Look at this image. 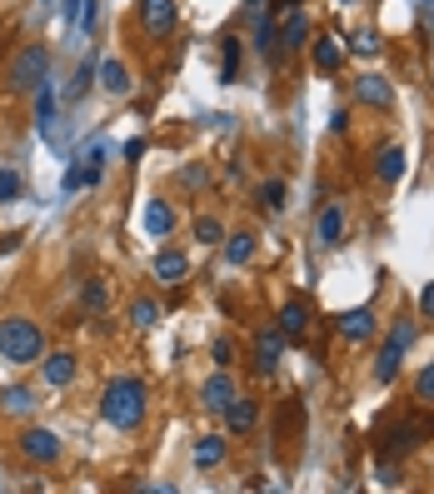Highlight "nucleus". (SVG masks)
<instances>
[{
    "instance_id": "nucleus-32",
    "label": "nucleus",
    "mask_w": 434,
    "mask_h": 494,
    "mask_svg": "<svg viewBox=\"0 0 434 494\" xmlns=\"http://www.w3.org/2000/svg\"><path fill=\"white\" fill-rule=\"evenodd\" d=\"M414 400H420V405H434V365L420 369V380H414Z\"/></svg>"
},
{
    "instance_id": "nucleus-38",
    "label": "nucleus",
    "mask_w": 434,
    "mask_h": 494,
    "mask_svg": "<svg viewBox=\"0 0 434 494\" xmlns=\"http://www.w3.org/2000/svg\"><path fill=\"white\" fill-rule=\"evenodd\" d=\"M245 5H250V11H260V5H265V0H245Z\"/></svg>"
},
{
    "instance_id": "nucleus-18",
    "label": "nucleus",
    "mask_w": 434,
    "mask_h": 494,
    "mask_svg": "<svg viewBox=\"0 0 434 494\" xmlns=\"http://www.w3.org/2000/svg\"><path fill=\"white\" fill-rule=\"evenodd\" d=\"M185 275H190V260H185L180 250H160V255H155V279H160V285H180Z\"/></svg>"
},
{
    "instance_id": "nucleus-19",
    "label": "nucleus",
    "mask_w": 434,
    "mask_h": 494,
    "mask_svg": "<svg viewBox=\"0 0 434 494\" xmlns=\"http://www.w3.org/2000/svg\"><path fill=\"white\" fill-rule=\"evenodd\" d=\"M225 265H250V255H255V230H225Z\"/></svg>"
},
{
    "instance_id": "nucleus-12",
    "label": "nucleus",
    "mask_w": 434,
    "mask_h": 494,
    "mask_svg": "<svg viewBox=\"0 0 434 494\" xmlns=\"http://www.w3.org/2000/svg\"><path fill=\"white\" fill-rule=\"evenodd\" d=\"M100 175H105V150L100 145H95V150L85 155V165H70V170H65V195H76L80 185H100Z\"/></svg>"
},
{
    "instance_id": "nucleus-11",
    "label": "nucleus",
    "mask_w": 434,
    "mask_h": 494,
    "mask_svg": "<svg viewBox=\"0 0 434 494\" xmlns=\"http://www.w3.org/2000/svg\"><path fill=\"white\" fill-rule=\"evenodd\" d=\"M355 101L374 105V110H390L395 105V85H390V76H355Z\"/></svg>"
},
{
    "instance_id": "nucleus-5",
    "label": "nucleus",
    "mask_w": 434,
    "mask_h": 494,
    "mask_svg": "<svg viewBox=\"0 0 434 494\" xmlns=\"http://www.w3.org/2000/svg\"><path fill=\"white\" fill-rule=\"evenodd\" d=\"M434 434V415H420V419H399V430L384 440V455H409V449H420L424 440Z\"/></svg>"
},
{
    "instance_id": "nucleus-34",
    "label": "nucleus",
    "mask_w": 434,
    "mask_h": 494,
    "mask_svg": "<svg viewBox=\"0 0 434 494\" xmlns=\"http://www.w3.org/2000/svg\"><path fill=\"white\" fill-rule=\"evenodd\" d=\"M30 405H36V394L30 390H5V409H11V415H26Z\"/></svg>"
},
{
    "instance_id": "nucleus-9",
    "label": "nucleus",
    "mask_w": 434,
    "mask_h": 494,
    "mask_svg": "<svg viewBox=\"0 0 434 494\" xmlns=\"http://www.w3.org/2000/svg\"><path fill=\"white\" fill-rule=\"evenodd\" d=\"M309 36H315V26H309V15L300 11V5H285V26H280V51H300V45H309Z\"/></svg>"
},
{
    "instance_id": "nucleus-30",
    "label": "nucleus",
    "mask_w": 434,
    "mask_h": 494,
    "mask_svg": "<svg viewBox=\"0 0 434 494\" xmlns=\"http://www.w3.org/2000/svg\"><path fill=\"white\" fill-rule=\"evenodd\" d=\"M195 235H200V245H220L225 240V225H220L215 215H200L195 220Z\"/></svg>"
},
{
    "instance_id": "nucleus-1",
    "label": "nucleus",
    "mask_w": 434,
    "mask_h": 494,
    "mask_svg": "<svg viewBox=\"0 0 434 494\" xmlns=\"http://www.w3.org/2000/svg\"><path fill=\"white\" fill-rule=\"evenodd\" d=\"M145 405H150L145 385L125 375V380H110V385H105V394H100V419L110 425V430L130 434V430H141V425H145Z\"/></svg>"
},
{
    "instance_id": "nucleus-14",
    "label": "nucleus",
    "mask_w": 434,
    "mask_h": 494,
    "mask_svg": "<svg viewBox=\"0 0 434 494\" xmlns=\"http://www.w3.org/2000/svg\"><path fill=\"white\" fill-rule=\"evenodd\" d=\"M220 415H225V425H230V434H250L260 425V405L255 400H250V394H235L230 405L220 409Z\"/></svg>"
},
{
    "instance_id": "nucleus-3",
    "label": "nucleus",
    "mask_w": 434,
    "mask_h": 494,
    "mask_svg": "<svg viewBox=\"0 0 434 494\" xmlns=\"http://www.w3.org/2000/svg\"><path fill=\"white\" fill-rule=\"evenodd\" d=\"M51 76V51L40 45V40H30V45H20L11 61V70H5V85L20 95V90H40V80Z\"/></svg>"
},
{
    "instance_id": "nucleus-35",
    "label": "nucleus",
    "mask_w": 434,
    "mask_h": 494,
    "mask_svg": "<svg viewBox=\"0 0 434 494\" xmlns=\"http://www.w3.org/2000/svg\"><path fill=\"white\" fill-rule=\"evenodd\" d=\"M80 300H85V310H105V290L95 285V279H90L85 290H80Z\"/></svg>"
},
{
    "instance_id": "nucleus-2",
    "label": "nucleus",
    "mask_w": 434,
    "mask_h": 494,
    "mask_svg": "<svg viewBox=\"0 0 434 494\" xmlns=\"http://www.w3.org/2000/svg\"><path fill=\"white\" fill-rule=\"evenodd\" d=\"M40 355H45V335H40L36 320H26V315L0 320V360H11V365H36Z\"/></svg>"
},
{
    "instance_id": "nucleus-8",
    "label": "nucleus",
    "mask_w": 434,
    "mask_h": 494,
    "mask_svg": "<svg viewBox=\"0 0 434 494\" xmlns=\"http://www.w3.org/2000/svg\"><path fill=\"white\" fill-rule=\"evenodd\" d=\"M280 355H285V329L265 325L255 335V369H260V375H275V369H280Z\"/></svg>"
},
{
    "instance_id": "nucleus-7",
    "label": "nucleus",
    "mask_w": 434,
    "mask_h": 494,
    "mask_svg": "<svg viewBox=\"0 0 434 494\" xmlns=\"http://www.w3.org/2000/svg\"><path fill=\"white\" fill-rule=\"evenodd\" d=\"M80 375V355H70V350H55V355H40V380L55 385V390H65V385H76Z\"/></svg>"
},
{
    "instance_id": "nucleus-13",
    "label": "nucleus",
    "mask_w": 434,
    "mask_h": 494,
    "mask_svg": "<svg viewBox=\"0 0 434 494\" xmlns=\"http://www.w3.org/2000/svg\"><path fill=\"white\" fill-rule=\"evenodd\" d=\"M235 394H240V385H235L230 375H225V369H215V375H210V380L200 385V405L210 409V415H220V409L230 405Z\"/></svg>"
},
{
    "instance_id": "nucleus-29",
    "label": "nucleus",
    "mask_w": 434,
    "mask_h": 494,
    "mask_svg": "<svg viewBox=\"0 0 434 494\" xmlns=\"http://www.w3.org/2000/svg\"><path fill=\"white\" fill-rule=\"evenodd\" d=\"M225 70H220V80H240V36H225Z\"/></svg>"
},
{
    "instance_id": "nucleus-26",
    "label": "nucleus",
    "mask_w": 434,
    "mask_h": 494,
    "mask_svg": "<svg viewBox=\"0 0 434 494\" xmlns=\"http://www.w3.org/2000/svg\"><path fill=\"white\" fill-rule=\"evenodd\" d=\"M20 190H26V180H20V170H15V165H0V205L20 200Z\"/></svg>"
},
{
    "instance_id": "nucleus-23",
    "label": "nucleus",
    "mask_w": 434,
    "mask_h": 494,
    "mask_svg": "<svg viewBox=\"0 0 434 494\" xmlns=\"http://www.w3.org/2000/svg\"><path fill=\"white\" fill-rule=\"evenodd\" d=\"M145 230H150L155 240H165L170 230H175V210H170L165 200H150L145 205Z\"/></svg>"
},
{
    "instance_id": "nucleus-22",
    "label": "nucleus",
    "mask_w": 434,
    "mask_h": 494,
    "mask_svg": "<svg viewBox=\"0 0 434 494\" xmlns=\"http://www.w3.org/2000/svg\"><path fill=\"white\" fill-rule=\"evenodd\" d=\"M280 329H285V340H300V335L309 329V304L305 300L280 304Z\"/></svg>"
},
{
    "instance_id": "nucleus-21",
    "label": "nucleus",
    "mask_w": 434,
    "mask_h": 494,
    "mask_svg": "<svg viewBox=\"0 0 434 494\" xmlns=\"http://www.w3.org/2000/svg\"><path fill=\"white\" fill-rule=\"evenodd\" d=\"M309 51H315V65L325 70V76H334V70L345 65V45H340L334 36H315V45H309Z\"/></svg>"
},
{
    "instance_id": "nucleus-24",
    "label": "nucleus",
    "mask_w": 434,
    "mask_h": 494,
    "mask_svg": "<svg viewBox=\"0 0 434 494\" xmlns=\"http://www.w3.org/2000/svg\"><path fill=\"white\" fill-rule=\"evenodd\" d=\"M399 360H405V344H399V340H384L380 360H374V380H380V385H390V380L399 375Z\"/></svg>"
},
{
    "instance_id": "nucleus-4",
    "label": "nucleus",
    "mask_w": 434,
    "mask_h": 494,
    "mask_svg": "<svg viewBox=\"0 0 434 494\" xmlns=\"http://www.w3.org/2000/svg\"><path fill=\"white\" fill-rule=\"evenodd\" d=\"M20 455L30 459V465H55L60 459V434L45 430V425H30V430H20Z\"/></svg>"
},
{
    "instance_id": "nucleus-28",
    "label": "nucleus",
    "mask_w": 434,
    "mask_h": 494,
    "mask_svg": "<svg viewBox=\"0 0 434 494\" xmlns=\"http://www.w3.org/2000/svg\"><path fill=\"white\" fill-rule=\"evenodd\" d=\"M90 85H95V70H90V65H80V70H76V80L65 85V101H70V105H80V101L90 95Z\"/></svg>"
},
{
    "instance_id": "nucleus-33",
    "label": "nucleus",
    "mask_w": 434,
    "mask_h": 494,
    "mask_svg": "<svg viewBox=\"0 0 434 494\" xmlns=\"http://www.w3.org/2000/svg\"><path fill=\"white\" fill-rule=\"evenodd\" d=\"M130 320H135V325H141V329H150L155 320H160V310H155V300H135V310H130Z\"/></svg>"
},
{
    "instance_id": "nucleus-17",
    "label": "nucleus",
    "mask_w": 434,
    "mask_h": 494,
    "mask_svg": "<svg viewBox=\"0 0 434 494\" xmlns=\"http://www.w3.org/2000/svg\"><path fill=\"white\" fill-rule=\"evenodd\" d=\"M95 76H100V90H105V95H130V85H135V80H130V65L120 61V55L100 61V70H95Z\"/></svg>"
},
{
    "instance_id": "nucleus-36",
    "label": "nucleus",
    "mask_w": 434,
    "mask_h": 494,
    "mask_svg": "<svg viewBox=\"0 0 434 494\" xmlns=\"http://www.w3.org/2000/svg\"><path fill=\"white\" fill-rule=\"evenodd\" d=\"M215 365H220V369L235 365V344H230V340H215Z\"/></svg>"
},
{
    "instance_id": "nucleus-31",
    "label": "nucleus",
    "mask_w": 434,
    "mask_h": 494,
    "mask_svg": "<svg viewBox=\"0 0 434 494\" xmlns=\"http://www.w3.org/2000/svg\"><path fill=\"white\" fill-rule=\"evenodd\" d=\"M350 51L355 55H380V36H374V30H355V36H350Z\"/></svg>"
},
{
    "instance_id": "nucleus-39",
    "label": "nucleus",
    "mask_w": 434,
    "mask_h": 494,
    "mask_svg": "<svg viewBox=\"0 0 434 494\" xmlns=\"http://www.w3.org/2000/svg\"><path fill=\"white\" fill-rule=\"evenodd\" d=\"M345 5H350V0H345Z\"/></svg>"
},
{
    "instance_id": "nucleus-6",
    "label": "nucleus",
    "mask_w": 434,
    "mask_h": 494,
    "mask_svg": "<svg viewBox=\"0 0 434 494\" xmlns=\"http://www.w3.org/2000/svg\"><path fill=\"white\" fill-rule=\"evenodd\" d=\"M315 240L325 245V250H340V245L350 240V220H345V205H325L315 215Z\"/></svg>"
},
{
    "instance_id": "nucleus-27",
    "label": "nucleus",
    "mask_w": 434,
    "mask_h": 494,
    "mask_svg": "<svg viewBox=\"0 0 434 494\" xmlns=\"http://www.w3.org/2000/svg\"><path fill=\"white\" fill-rule=\"evenodd\" d=\"M285 195H290L285 190V180H265V185H260V205H265L269 215H280L285 210Z\"/></svg>"
},
{
    "instance_id": "nucleus-37",
    "label": "nucleus",
    "mask_w": 434,
    "mask_h": 494,
    "mask_svg": "<svg viewBox=\"0 0 434 494\" xmlns=\"http://www.w3.org/2000/svg\"><path fill=\"white\" fill-rule=\"evenodd\" d=\"M420 315H424V320H434V279L420 290Z\"/></svg>"
},
{
    "instance_id": "nucleus-20",
    "label": "nucleus",
    "mask_w": 434,
    "mask_h": 494,
    "mask_svg": "<svg viewBox=\"0 0 434 494\" xmlns=\"http://www.w3.org/2000/svg\"><path fill=\"white\" fill-rule=\"evenodd\" d=\"M36 130L40 135H55V85H51V76L40 80V90H36Z\"/></svg>"
},
{
    "instance_id": "nucleus-25",
    "label": "nucleus",
    "mask_w": 434,
    "mask_h": 494,
    "mask_svg": "<svg viewBox=\"0 0 434 494\" xmlns=\"http://www.w3.org/2000/svg\"><path fill=\"white\" fill-rule=\"evenodd\" d=\"M195 465H200V469H215V465H225V440H220V434L200 440V444H195Z\"/></svg>"
},
{
    "instance_id": "nucleus-16",
    "label": "nucleus",
    "mask_w": 434,
    "mask_h": 494,
    "mask_svg": "<svg viewBox=\"0 0 434 494\" xmlns=\"http://www.w3.org/2000/svg\"><path fill=\"white\" fill-rule=\"evenodd\" d=\"M405 145H380L374 150V175H380V185H399L405 180Z\"/></svg>"
},
{
    "instance_id": "nucleus-10",
    "label": "nucleus",
    "mask_w": 434,
    "mask_h": 494,
    "mask_svg": "<svg viewBox=\"0 0 434 494\" xmlns=\"http://www.w3.org/2000/svg\"><path fill=\"white\" fill-rule=\"evenodd\" d=\"M175 20H180L175 0H141V26H145V36H170V30H175Z\"/></svg>"
},
{
    "instance_id": "nucleus-15",
    "label": "nucleus",
    "mask_w": 434,
    "mask_h": 494,
    "mask_svg": "<svg viewBox=\"0 0 434 494\" xmlns=\"http://www.w3.org/2000/svg\"><path fill=\"white\" fill-rule=\"evenodd\" d=\"M334 325H340V335H345V340H374L380 320H374L370 304H359V310H345V315L334 320Z\"/></svg>"
}]
</instances>
